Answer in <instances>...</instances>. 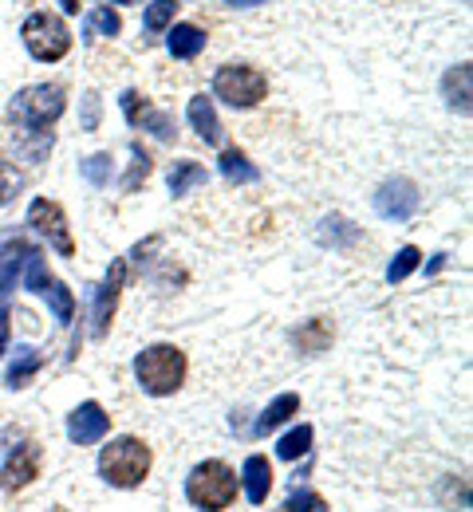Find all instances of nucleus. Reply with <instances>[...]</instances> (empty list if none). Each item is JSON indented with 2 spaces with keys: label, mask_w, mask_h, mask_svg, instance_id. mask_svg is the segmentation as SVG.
<instances>
[{
  "label": "nucleus",
  "mask_w": 473,
  "mask_h": 512,
  "mask_svg": "<svg viewBox=\"0 0 473 512\" xmlns=\"http://www.w3.org/2000/svg\"><path fill=\"white\" fill-rule=\"evenodd\" d=\"M146 174H150V158H146V154H142V150L135 146V162H131V174L123 178V190H127V193L138 190V182H142Z\"/></svg>",
  "instance_id": "31"
},
{
  "label": "nucleus",
  "mask_w": 473,
  "mask_h": 512,
  "mask_svg": "<svg viewBox=\"0 0 473 512\" xmlns=\"http://www.w3.org/2000/svg\"><path fill=\"white\" fill-rule=\"evenodd\" d=\"M205 48V32L198 24H174L170 32V56L174 60H194Z\"/></svg>",
  "instance_id": "16"
},
{
  "label": "nucleus",
  "mask_w": 473,
  "mask_h": 512,
  "mask_svg": "<svg viewBox=\"0 0 473 512\" xmlns=\"http://www.w3.org/2000/svg\"><path fill=\"white\" fill-rule=\"evenodd\" d=\"M119 4H131V0H119Z\"/></svg>",
  "instance_id": "36"
},
{
  "label": "nucleus",
  "mask_w": 473,
  "mask_h": 512,
  "mask_svg": "<svg viewBox=\"0 0 473 512\" xmlns=\"http://www.w3.org/2000/svg\"><path fill=\"white\" fill-rule=\"evenodd\" d=\"M296 343H300V351H308V355L328 351V343H332V323H328V320H308L300 331H296Z\"/></svg>",
  "instance_id": "19"
},
{
  "label": "nucleus",
  "mask_w": 473,
  "mask_h": 512,
  "mask_svg": "<svg viewBox=\"0 0 473 512\" xmlns=\"http://www.w3.org/2000/svg\"><path fill=\"white\" fill-rule=\"evenodd\" d=\"M308 449H312V426H296V430H288V434L276 442V457L296 461V457H304Z\"/></svg>",
  "instance_id": "23"
},
{
  "label": "nucleus",
  "mask_w": 473,
  "mask_h": 512,
  "mask_svg": "<svg viewBox=\"0 0 473 512\" xmlns=\"http://www.w3.org/2000/svg\"><path fill=\"white\" fill-rule=\"evenodd\" d=\"M296 410H300V398H296V394H280V398L272 402L269 410H265V414L257 418V426H253V430H257V434L265 438V434H269V430H276L280 422H288V418H292Z\"/></svg>",
  "instance_id": "18"
},
{
  "label": "nucleus",
  "mask_w": 473,
  "mask_h": 512,
  "mask_svg": "<svg viewBox=\"0 0 473 512\" xmlns=\"http://www.w3.org/2000/svg\"><path fill=\"white\" fill-rule=\"evenodd\" d=\"M418 260H422V253L414 249V245H406V249H399V256L391 260V268H387V280L391 284H399V280H406L414 268H418Z\"/></svg>",
  "instance_id": "26"
},
{
  "label": "nucleus",
  "mask_w": 473,
  "mask_h": 512,
  "mask_svg": "<svg viewBox=\"0 0 473 512\" xmlns=\"http://www.w3.org/2000/svg\"><path fill=\"white\" fill-rule=\"evenodd\" d=\"M150 446H142L138 438H115L111 446L99 453V473L103 481H111L115 489H135L150 473Z\"/></svg>",
  "instance_id": "2"
},
{
  "label": "nucleus",
  "mask_w": 473,
  "mask_h": 512,
  "mask_svg": "<svg viewBox=\"0 0 473 512\" xmlns=\"http://www.w3.org/2000/svg\"><path fill=\"white\" fill-rule=\"evenodd\" d=\"M36 477H40V446L20 442V446L8 453L4 469H0V489H4V493H16V489L32 485Z\"/></svg>",
  "instance_id": "9"
},
{
  "label": "nucleus",
  "mask_w": 473,
  "mask_h": 512,
  "mask_svg": "<svg viewBox=\"0 0 473 512\" xmlns=\"http://www.w3.org/2000/svg\"><path fill=\"white\" fill-rule=\"evenodd\" d=\"M44 367V355L36 351V347H16V359H12V367H8V386L12 390H24V386L36 379V371Z\"/></svg>",
  "instance_id": "14"
},
{
  "label": "nucleus",
  "mask_w": 473,
  "mask_h": 512,
  "mask_svg": "<svg viewBox=\"0 0 473 512\" xmlns=\"http://www.w3.org/2000/svg\"><path fill=\"white\" fill-rule=\"evenodd\" d=\"M48 284H52V276H48V268H44V256L32 249L28 260H24V288L44 296V288H48Z\"/></svg>",
  "instance_id": "25"
},
{
  "label": "nucleus",
  "mask_w": 473,
  "mask_h": 512,
  "mask_svg": "<svg viewBox=\"0 0 473 512\" xmlns=\"http://www.w3.org/2000/svg\"><path fill=\"white\" fill-rule=\"evenodd\" d=\"M107 430H111V414H107L99 402H83V406L71 410L68 438L75 442V446H95Z\"/></svg>",
  "instance_id": "10"
},
{
  "label": "nucleus",
  "mask_w": 473,
  "mask_h": 512,
  "mask_svg": "<svg viewBox=\"0 0 473 512\" xmlns=\"http://www.w3.org/2000/svg\"><path fill=\"white\" fill-rule=\"evenodd\" d=\"M186 497H190V505H198L205 512L229 509L237 497V473L225 461H202L186 477Z\"/></svg>",
  "instance_id": "3"
},
{
  "label": "nucleus",
  "mask_w": 473,
  "mask_h": 512,
  "mask_svg": "<svg viewBox=\"0 0 473 512\" xmlns=\"http://www.w3.org/2000/svg\"><path fill=\"white\" fill-rule=\"evenodd\" d=\"M135 375L146 394L166 398V394H174L178 386L186 383V355L174 343H154L135 359Z\"/></svg>",
  "instance_id": "1"
},
{
  "label": "nucleus",
  "mask_w": 473,
  "mask_h": 512,
  "mask_svg": "<svg viewBox=\"0 0 473 512\" xmlns=\"http://www.w3.org/2000/svg\"><path fill=\"white\" fill-rule=\"evenodd\" d=\"M241 477H245V497H249V505H265V501H269V489H272V465H269V457L253 453V457L245 461Z\"/></svg>",
  "instance_id": "13"
},
{
  "label": "nucleus",
  "mask_w": 473,
  "mask_h": 512,
  "mask_svg": "<svg viewBox=\"0 0 473 512\" xmlns=\"http://www.w3.org/2000/svg\"><path fill=\"white\" fill-rule=\"evenodd\" d=\"M225 4H233V8H253V4H265V0H225Z\"/></svg>",
  "instance_id": "34"
},
{
  "label": "nucleus",
  "mask_w": 473,
  "mask_h": 512,
  "mask_svg": "<svg viewBox=\"0 0 473 512\" xmlns=\"http://www.w3.org/2000/svg\"><path fill=\"white\" fill-rule=\"evenodd\" d=\"M213 95L225 99L229 107H257L265 95H269V79L257 71V67H245V64H225L217 67L213 75Z\"/></svg>",
  "instance_id": "5"
},
{
  "label": "nucleus",
  "mask_w": 473,
  "mask_h": 512,
  "mask_svg": "<svg viewBox=\"0 0 473 512\" xmlns=\"http://www.w3.org/2000/svg\"><path fill=\"white\" fill-rule=\"evenodd\" d=\"M174 12H178L174 0H154V4L146 8V28H150V32H162V28L174 20Z\"/></svg>",
  "instance_id": "29"
},
{
  "label": "nucleus",
  "mask_w": 473,
  "mask_h": 512,
  "mask_svg": "<svg viewBox=\"0 0 473 512\" xmlns=\"http://www.w3.org/2000/svg\"><path fill=\"white\" fill-rule=\"evenodd\" d=\"M194 186H205L202 166L198 162H174V170H170V193L182 197V193H190Z\"/></svg>",
  "instance_id": "22"
},
{
  "label": "nucleus",
  "mask_w": 473,
  "mask_h": 512,
  "mask_svg": "<svg viewBox=\"0 0 473 512\" xmlns=\"http://www.w3.org/2000/svg\"><path fill=\"white\" fill-rule=\"evenodd\" d=\"M79 170H83V178H87L91 186H107V182H111V154H91Z\"/></svg>",
  "instance_id": "27"
},
{
  "label": "nucleus",
  "mask_w": 473,
  "mask_h": 512,
  "mask_svg": "<svg viewBox=\"0 0 473 512\" xmlns=\"http://www.w3.org/2000/svg\"><path fill=\"white\" fill-rule=\"evenodd\" d=\"M95 32H103V36H119V32H123V20H119V12H111V8H95V12L87 16L83 40H91Z\"/></svg>",
  "instance_id": "24"
},
{
  "label": "nucleus",
  "mask_w": 473,
  "mask_h": 512,
  "mask_svg": "<svg viewBox=\"0 0 473 512\" xmlns=\"http://www.w3.org/2000/svg\"><path fill=\"white\" fill-rule=\"evenodd\" d=\"M20 36H24L32 60H40V64H56V60H64L71 52L68 24L60 16H52V12H32L24 20V32Z\"/></svg>",
  "instance_id": "4"
},
{
  "label": "nucleus",
  "mask_w": 473,
  "mask_h": 512,
  "mask_svg": "<svg viewBox=\"0 0 473 512\" xmlns=\"http://www.w3.org/2000/svg\"><path fill=\"white\" fill-rule=\"evenodd\" d=\"M123 284H127V260H115L111 272H107V280L95 288V304H91V335H95V339H103L111 320H115Z\"/></svg>",
  "instance_id": "8"
},
{
  "label": "nucleus",
  "mask_w": 473,
  "mask_h": 512,
  "mask_svg": "<svg viewBox=\"0 0 473 512\" xmlns=\"http://www.w3.org/2000/svg\"><path fill=\"white\" fill-rule=\"evenodd\" d=\"M60 8L64 12H79V0H60Z\"/></svg>",
  "instance_id": "35"
},
{
  "label": "nucleus",
  "mask_w": 473,
  "mask_h": 512,
  "mask_svg": "<svg viewBox=\"0 0 473 512\" xmlns=\"http://www.w3.org/2000/svg\"><path fill=\"white\" fill-rule=\"evenodd\" d=\"M190 123H194V130L202 134L209 146H217L221 142V123H217V111H213V99H205V95H194L190 99Z\"/></svg>",
  "instance_id": "15"
},
{
  "label": "nucleus",
  "mask_w": 473,
  "mask_h": 512,
  "mask_svg": "<svg viewBox=\"0 0 473 512\" xmlns=\"http://www.w3.org/2000/svg\"><path fill=\"white\" fill-rule=\"evenodd\" d=\"M375 209H379V217H387V221H406V217L418 209V190H414V182H406V178L387 182L383 190L375 193Z\"/></svg>",
  "instance_id": "12"
},
{
  "label": "nucleus",
  "mask_w": 473,
  "mask_h": 512,
  "mask_svg": "<svg viewBox=\"0 0 473 512\" xmlns=\"http://www.w3.org/2000/svg\"><path fill=\"white\" fill-rule=\"evenodd\" d=\"M8 351V308L0 304V355Z\"/></svg>",
  "instance_id": "33"
},
{
  "label": "nucleus",
  "mask_w": 473,
  "mask_h": 512,
  "mask_svg": "<svg viewBox=\"0 0 473 512\" xmlns=\"http://www.w3.org/2000/svg\"><path fill=\"white\" fill-rule=\"evenodd\" d=\"M12 115L28 130L52 127V123L64 115V87H56V83L24 87V91L16 95V103H12Z\"/></svg>",
  "instance_id": "6"
},
{
  "label": "nucleus",
  "mask_w": 473,
  "mask_h": 512,
  "mask_svg": "<svg viewBox=\"0 0 473 512\" xmlns=\"http://www.w3.org/2000/svg\"><path fill=\"white\" fill-rule=\"evenodd\" d=\"M28 225H32L36 233H44V237H48V245H52V249H56L60 256L75 253V241H71L68 217H64V209H60L56 201H48V197H36V201L28 205Z\"/></svg>",
  "instance_id": "7"
},
{
  "label": "nucleus",
  "mask_w": 473,
  "mask_h": 512,
  "mask_svg": "<svg viewBox=\"0 0 473 512\" xmlns=\"http://www.w3.org/2000/svg\"><path fill=\"white\" fill-rule=\"evenodd\" d=\"M99 127V95H87L83 99V130Z\"/></svg>",
  "instance_id": "32"
},
{
  "label": "nucleus",
  "mask_w": 473,
  "mask_h": 512,
  "mask_svg": "<svg viewBox=\"0 0 473 512\" xmlns=\"http://www.w3.org/2000/svg\"><path fill=\"white\" fill-rule=\"evenodd\" d=\"M123 115H127V123H131V127L150 130V134H154V138H162V142H170V138H174V119H170V115H162V111H154L138 91H123Z\"/></svg>",
  "instance_id": "11"
},
{
  "label": "nucleus",
  "mask_w": 473,
  "mask_h": 512,
  "mask_svg": "<svg viewBox=\"0 0 473 512\" xmlns=\"http://www.w3.org/2000/svg\"><path fill=\"white\" fill-rule=\"evenodd\" d=\"M217 166H221V174H225L229 182H237V186H249V182H257V178H261V170H257L241 150H225Z\"/></svg>",
  "instance_id": "17"
},
{
  "label": "nucleus",
  "mask_w": 473,
  "mask_h": 512,
  "mask_svg": "<svg viewBox=\"0 0 473 512\" xmlns=\"http://www.w3.org/2000/svg\"><path fill=\"white\" fill-rule=\"evenodd\" d=\"M44 296H48V308H52L56 323H71V320H75V296H71L68 284L52 280V284L44 288Z\"/></svg>",
  "instance_id": "21"
},
{
  "label": "nucleus",
  "mask_w": 473,
  "mask_h": 512,
  "mask_svg": "<svg viewBox=\"0 0 473 512\" xmlns=\"http://www.w3.org/2000/svg\"><path fill=\"white\" fill-rule=\"evenodd\" d=\"M284 512H328V501L320 493H312V489H300V493H292L284 501Z\"/></svg>",
  "instance_id": "28"
},
{
  "label": "nucleus",
  "mask_w": 473,
  "mask_h": 512,
  "mask_svg": "<svg viewBox=\"0 0 473 512\" xmlns=\"http://www.w3.org/2000/svg\"><path fill=\"white\" fill-rule=\"evenodd\" d=\"M20 186H24V178H20L12 166H4V162H0V205H8V201L20 193Z\"/></svg>",
  "instance_id": "30"
},
{
  "label": "nucleus",
  "mask_w": 473,
  "mask_h": 512,
  "mask_svg": "<svg viewBox=\"0 0 473 512\" xmlns=\"http://www.w3.org/2000/svg\"><path fill=\"white\" fill-rule=\"evenodd\" d=\"M446 103L458 107L462 115L470 111V64H462L458 71L446 75Z\"/></svg>",
  "instance_id": "20"
}]
</instances>
